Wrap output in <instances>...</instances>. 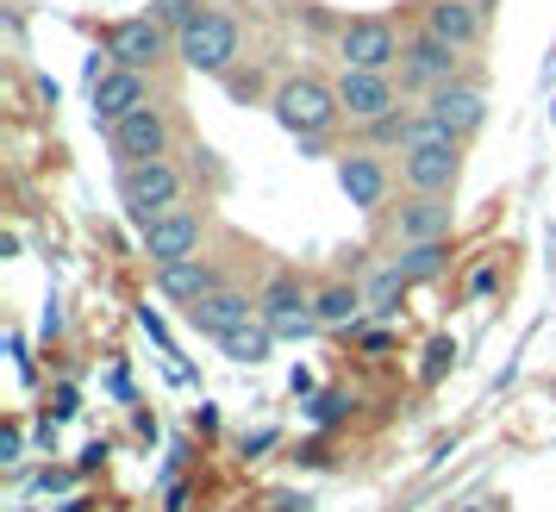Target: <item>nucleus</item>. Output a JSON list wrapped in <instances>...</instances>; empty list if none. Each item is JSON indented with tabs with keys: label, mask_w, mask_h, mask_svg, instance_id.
Instances as JSON below:
<instances>
[{
	"label": "nucleus",
	"mask_w": 556,
	"mask_h": 512,
	"mask_svg": "<svg viewBox=\"0 0 556 512\" xmlns=\"http://www.w3.org/2000/svg\"><path fill=\"white\" fill-rule=\"evenodd\" d=\"M276 119L301 144H326L331 131H338V119H344V106H338V88H326V81H313V76H294L276 88Z\"/></svg>",
	"instance_id": "obj_1"
},
{
	"label": "nucleus",
	"mask_w": 556,
	"mask_h": 512,
	"mask_svg": "<svg viewBox=\"0 0 556 512\" xmlns=\"http://www.w3.org/2000/svg\"><path fill=\"white\" fill-rule=\"evenodd\" d=\"M181 194H188V176H181L169 156H156V163H126V169H119V201H126V213L138 219V231L151 226V219H163L169 206H181Z\"/></svg>",
	"instance_id": "obj_2"
},
{
	"label": "nucleus",
	"mask_w": 556,
	"mask_h": 512,
	"mask_svg": "<svg viewBox=\"0 0 556 512\" xmlns=\"http://www.w3.org/2000/svg\"><path fill=\"white\" fill-rule=\"evenodd\" d=\"M238 51H244L238 20H231V13H213V7H206V20H194V26L176 38V63L194 69V76H226Z\"/></svg>",
	"instance_id": "obj_3"
},
{
	"label": "nucleus",
	"mask_w": 556,
	"mask_h": 512,
	"mask_svg": "<svg viewBox=\"0 0 556 512\" xmlns=\"http://www.w3.org/2000/svg\"><path fill=\"white\" fill-rule=\"evenodd\" d=\"M106 144L119 156V169L126 163H156V156H169V144H176V119H169L163 101H151V106H138V113H126L119 126H106Z\"/></svg>",
	"instance_id": "obj_4"
},
{
	"label": "nucleus",
	"mask_w": 556,
	"mask_h": 512,
	"mask_svg": "<svg viewBox=\"0 0 556 512\" xmlns=\"http://www.w3.org/2000/svg\"><path fill=\"white\" fill-rule=\"evenodd\" d=\"M406 56V38L388 20H351L338 31V63L344 69H369V76H394Z\"/></svg>",
	"instance_id": "obj_5"
},
{
	"label": "nucleus",
	"mask_w": 556,
	"mask_h": 512,
	"mask_svg": "<svg viewBox=\"0 0 556 512\" xmlns=\"http://www.w3.org/2000/svg\"><path fill=\"white\" fill-rule=\"evenodd\" d=\"M106 56H113L119 69H144V76H151L156 63H169V56H176V31L163 26L156 13L119 20V26L106 31Z\"/></svg>",
	"instance_id": "obj_6"
},
{
	"label": "nucleus",
	"mask_w": 556,
	"mask_h": 512,
	"mask_svg": "<svg viewBox=\"0 0 556 512\" xmlns=\"http://www.w3.org/2000/svg\"><path fill=\"white\" fill-rule=\"evenodd\" d=\"M456 69H463V51H456V44H444L438 31L419 26L413 38H406V56H401V88H413V94H438V88L463 81Z\"/></svg>",
	"instance_id": "obj_7"
},
{
	"label": "nucleus",
	"mask_w": 556,
	"mask_h": 512,
	"mask_svg": "<svg viewBox=\"0 0 556 512\" xmlns=\"http://www.w3.org/2000/svg\"><path fill=\"white\" fill-rule=\"evenodd\" d=\"M256 319L269 325L276 337H306V332H319V312H313V300H306V287L301 276H269L263 282V294H256Z\"/></svg>",
	"instance_id": "obj_8"
},
{
	"label": "nucleus",
	"mask_w": 556,
	"mask_h": 512,
	"mask_svg": "<svg viewBox=\"0 0 556 512\" xmlns=\"http://www.w3.org/2000/svg\"><path fill=\"white\" fill-rule=\"evenodd\" d=\"M201 238H206V213L201 206H169L163 219L144 226V256H151L156 269H169V263H188V256H201Z\"/></svg>",
	"instance_id": "obj_9"
},
{
	"label": "nucleus",
	"mask_w": 556,
	"mask_h": 512,
	"mask_svg": "<svg viewBox=\"0 0 556 512\" xmlns=\"http://www.w3.org/2000/svg\"><path fill=\"white\" fill-rule=\"evenodd\" d=\"M338 106H344V119H356V126H376V119H388L401 106V88H394V76L344 69L338 76Z\"/></svg>",
	"instance_id": "obj_10"
},
{
	"label": "nucleus",
	"mask_w": 556,
	"mask_h": 512,
	"mask_svg": "<svg viewBox=\"0 0 556 512\" xmlns=\"http://www.w3.org/2000/svg\"><path fill=\"white\" fill-rule=\"evenodd\" d=\"M338 188H344V201H351L356 213L376 219L381 206H388L394 176H388V163H381L376 151H351V156H338Z\"/></svg>",
	"instance_id": "obj_11"
},
{
	"label": "nucleus",
	"mask_w": 556,
	"mask_h": 512,
	"mask_svg": "<svg viewBox=\"0 0 556 512\" xmlns=\"http://www.w3.org/2000/svg\"><path fill=\"white\" fill-rule=\"evenodd\" d=\"M151 76L144 69H106L101 81H94V126H119L126 113H138V106H151Z\"/></svg>",
	"instance_id": "obj_12"
},
{
	"label": "nucleus",
	"mask_w": 556,
	"mask_h": 512,
	"mask_svg": "<svg viewBox=\"0 0 556 512\" xmlns=\"http://www.w3.org/2000/svg\"><path fill=\"white\" fill-rule=\"evenodd\" d=\"M401 176L413 194H451L463 176V144H426V151H401Z\"/></svg>",
	"instance_id": "obj_13"
},
{
	"label": "nucleus",
	"mask_w": 556,
	"mask_h": 512,
	"mask_svg": "<svg viewBox=\"0 0 556 512\" xmlns=\"http://www.w3.org/2000/svg\"><path fill=\"white\" fill-rule=\"evenodd\" d=\"M451 194H413L406 206H394V244H431V238H451Z\"/></svg>",
	"instance_id": "obj_14"
},
{
	"label": "nucleus",
	"mask_w": 556,
	"mask_h": 512,
	"mask_svg": "<svg viewBox=\"0 0 556 512\" xmlns=\"http://www.w3.org/2000/svg\"><path fill=\"white\" fill-rule=\"evenodd\" d=\"M426 31H438L456 51H476L481 38H488V7H481V0H431Z\"/></svg>",
	"instance_id": "obj_15"
},
{
	"label": "nucleus",
	"mask_w": 556,
	"mask_h": 512,
	"mask_svg": "<svg viewBox=\"0 0 556 512\" xmlns=\"http://www.w3.org/2000/svg\"><path fill=\"white\" fill-rule=\"evenodd\" d=\"M426 113H438L456 138H476V131L488 126V94H481L476 81H451V88L426 94Z\"/></svg>",
	"instance_id": "obj_16"
},
{
	"label": "nucleus",
	"mask_w": 556,
	"mask_h": 512,
	"mask_svg": "<svg viewBox=\"0 0 556 512\" xmlns=\"http://www.w3.org/2000/svg\"><path fill=\"white\" fill-rule=\"evenodd\" d=\"M188 319H194V332H201V337H231L238 325H251V319H256V300L244 294V287H219V294L194 300Z\"/></svg>",
	"instance_id": "obj_17"
},
{
	"label": "nucleus",
	"mask_w": 556,
	"mask_h": 512,
	"mask_svg": "<svg viewBox=\"0 0 556 512\" xmlns=\"http://www.w3.org/2000/svg\"><path fill=\"white\" fill-rule=\"evenodd\" d=\"M226 276H219V263L213 256H188V263H169V269H156V294H169L181 307H194L206 294H219Z\"/></svg>",
	"instance_id": "obj_18"
},
{
	"label": "nucleus",
	"mask_w": 556,
	"mask_h": 512,
	"mask_svg": "<svg viewBox=\"0 0 556 512\" xmlns=\"http://www.w3.org/2000/svg\"><path fill=\"white\" fill-rule=\"evenodd\" d=\"M313 312H319V332H356L363 312H369V294L356 282H331L313 294Z\"/></svg>",
	"instance_id": "obj_19"
},
{
	"label": "nucleus",
	"mask_w": 556,
	"mask_h": 512,
	"mask_svg": "<svg viewBox=\"0 0 556 512\" xmlns=\"http://www.w3.org/2000/svg\"><path fill=\"white\" fill-rule=\"evenodd\" d=\"M401 276L413 287L419 282H438V276H451V238H431V244H401Z\"/></svg>",
	"instance_id": "obj_20"
},
{
	"label": "nucleus",
	"mask_w": 556,
	"mask_h": 512,
	"mask_svg": "<svg viewBox=\"0 0 556 512\" xmlns=\"http://www.w3.org/2000/svg\"><path fill=\"white\" fill-rule=\"evenodd\" d=\"M406 276H401V263H388V269H376V276H369V287H363V294H369V312H376V319H401V294H406Z\"/></svg>",
	"instance_id": "obj_21"
},
{
	"label": "nucleus",
	"mask_w": 556,
	"mask_h": 512,
	"mask_svg": "<svg viewBox=\"0 0 556 512\" xmlns=\"http://www.w3.org/2000/svg\"><path fill=\"white\" fill-rule=\"evenodd\" d=\"M269 344H276V332H269L263 319H251V325H238L231 337H219V350H226L231 362H263L269 357Z\"/></svg>",
	"instance_id": "obj_22"
},
{
	"label": "nucleus",
	"mask_w": 556,
	"mask_h": 512,
	"mask_svg": "<svg viewBox=\"0 0 556 512\" xmlns=\"http://www.w3.org/2000/svg\"><path fill=\"white\" fill-rule=\"evenodd\" d=\"M413 119H419L413 106H394L388 119H376V126H363V131H369V144H406V131H413Z\"/></svg>",
	"instance_id": "obj_23"
},
{
	"label": "nucleus",
	"mask_w": 556,
	"mask_h": 512,
	"mask_svg": "<svg viewBox=\"0 0 556 512\" xmlns=\"http://www.w3.org/2000/svg\"><path fill=\"white\" fill-rule=\"evenodd\" d=\"M156 20H163V26L181 38L194 20H206V7H201V0H156Z\"/></svg>",
	"instance_id": "obj_24"
},
{
	"label": "nucleus",
	"mask_w": 556,
	"mask_h": 512,
	"mask_svg": "<svg viewBox=\"0 0 556 512\" xmlns=\"http://www.w3.org/2000/svg\"><path fill=\"white\" fill-rule=\"evenodd\" d=\"M451 362H456V344H451V337H431V344H426V369H419V382H438V375H444Z\"/></svg>",
	"instance_id": "obj_25"
},
{
	"label": "nucleus",
	"mask_w": 556,
	"mask_h": 512,
	"mask_svg": "<svg viewBox=\"0 0 556 512\" xmlns=\"http://www.w3.org/2000/svg\"><path fill=\"white\" fill-rule=\"evenodd\" d=\"M488 287H494V269H488V263H481L476 276H469V294H488Z\"/></svg>",
	"instance_id": "obj_26"
}]
</instances>
